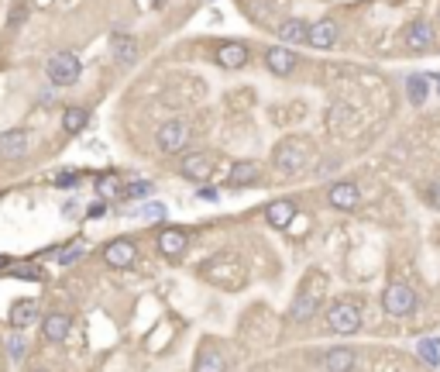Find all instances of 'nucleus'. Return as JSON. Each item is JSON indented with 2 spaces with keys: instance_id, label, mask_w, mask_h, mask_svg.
<instances>
[{
  "instance_id": "nucleus-1",
  "label": "nucleus",
  "mask_w": 440,
  "mask_h": 372,
  "mask_svg": "<svg viewBox=\"0 0 440 372\" xmlns=\"http://www.w3.org/2000/svg\"><path fill=\"white\" fill-rule=\"evenodd\" d=\"M272 166L282 173V176H300L309 166V141L307 138H282L272 152Z\"/></svg>"
},
{
  "instance_id": "nucleus-2",
  "label": "nucleus",
  "mask_w": 440,
  "mask_h": 372,
  "mask_svg": "<svg viewBox=\"0 0 440 372\" xmlns=\"http://www.w3.org/2000/svg\"><path fill=\"white\" fill-rule=\"evenodd\" d=\"M79 73H83V62L76 52H56L45 66V76L52 86H73V83H79Z\"/></svg>"
},
{
  "instance_id": "nucleus-3",
  "label": "nucleus",
  "mask_w": 440,
  "mask_h": 372,
  "mask_svg": "<svg viewBox=\"0 0 440 372\" xmlns=\"http://www.w3.org/2000/svg\"><path fill=\"white\" fill-rule=\"evenodd\" d=\"M413 307H416V293L409 283H389L382 290V311L389 317H406L413 313Z\"/></svg>"
},
{
  "instance_id": "nucleus-4",
  "label": "nucleus",
  "mask_w": 440,
  "mask_h": 372,
  "mask_svg": "<svg viewBox=\"0 0 440 372\" xmlns=\"http://www.w3.org/2000/svg\"><path fill=\"white\" fill-rule=\"evenodd\" d=\"M327 331L334 334H358L362 331V311L354 303H334L327 311Z\"/></svg>"
},
{
  "instance_id": "nucleus-5",
  "label": "nucleus",
  "mask_w": 440,
  "mask_h": 372,
  "mask_svg": "<svg viewBox=\"0 0 440 372\" xmlns=\"http://www.w3.org/2000/svg\"><path fill=\"white\" fill-rule=\"evenodd\" d=\"M155 145H158L162 152H169V156L183 152V149L190 145V124H186V121H165V124L155 131Z\"/></svg>"
},
{
  "instance_id": "nucleus-6",
  "label": "nucleus",
  "mask_w": 440,
  "mask_h": 372,
  "mask_svg": "<svg viewBox=\"0 0 440 372\" xmlns=\"http://www.w3.org/2000/svg\"><path fill=\"white\" fill-rule=\"evenodd\" d=\"M327 200H330L334 211H358L362 190H358V183H351V179H337V183L327 190Z\"/></svg>"
},
{
  "instance_id": "nucleus-7",
  "label": "nucleus",
  "mask_w": 440,
  "mask_h": 372,
  "mask_svg": "<svg viewBox=\"0 0 440 372\" xmlns=\"http://www.w3.org/2000/svg\"><path fill=\"white\" fill-rule=\"evenodd\" d=\"M179 173L186 179H196V183H207L213 176V159L207 152H186L183 162H179Z\"/></svg>"
},
{
  "instance_id": "nucleus-8",
  "label": "nucleus",
  "mask_w": 440,
  "mask_h": 372,
  "mask_svg": "<svg viewBox=\"0 0 440 372\" xmlns=\"http://www.w3.org/2000/svg\"><path fill=\"white\" fill-rule=\"evenodd\" d=\"M337 39H341V24H337V18H320L317 24H309L307 41L313 45V49H334Z\"/></svg>"
},
{
  "instance_id": "nucleus-9",
  "label": "nucleus",
  "mask_w": 440,
  "mask_h": 372,
  "mask_svg": "<svg viewBox=\"0 0 440 372\" xmlns=\"http://www.w3.org/2000/svg\"><path fill=\"white\" fill-rule=\"evenodd\" d=\"M134 258H138V248H134L128 238H114V241L103 248V262H107L111 269H128V266H134Z\"/></svg>"
},
{
  "instance_id": "nucleus-10",
  "label": "nucleus",
  "mask_w": 440,
  "mask_h": 372,
  "mask_svg": "<svg viewBox=\"0 0 440 372\" xmlns=\"http://www.w3.org/2000/svg\"><path fill=\"white\" fill-rule=\"evenodd\" d=\"M434 39H437V28H434L426 18L409 21L406 31H402V41H406L409 49H426V45H434Z\"/></svg>"
},
{
  "instance_id": "nucleus-11",
  "label": "nucleus",
  "mask_w": 440,
  "mask_h": 372,
  "mask_svg": "<svg viewBox=\"0 0 440 372\" xmlns=\"http://www.w3.org/2000/svg\"><path fill=\"white\" fill-rule=\"evenodd\" d=\"M265 66L268 73H275V76H289L296 69V52L289 45H272L265 52Z\"/></svg>"
},
{
  "instance_id": "nucleus-12",
  "label": "nucleus",
  "mask_w": 440,
  "mask_h": 372,
  "mask_svg": "<svg viewBox=\"0 0 440 372\" xmlns=\"http://www.w3.org/2000/svg\"><path fill=\"white\" fill-rule=\"evenodd\" d=\"M320 311V293H296V300L289 303V321L292 324H307Z\"/></svg>"
},
{
  "instance_id": "nucleus-13",
  "label": "nucleus",
  "mask_w": 440,
  "mask_h": 372,
  "mask_svg": "<svg viewBox=\"0 0 440 372\" xmlns=\"http://www.w3.org/2000/svg\"><path fill=\"white\" fill-rule=\"evenodd\" d=\"M39 321V300H14L11 303V311H7V324L11 328H31Z\"/></svg>"
},
{
  "instance_id": "nucleus-14",
  "label": "nucleus",
  "mask_w": 440,
  "mask_h": 372,
  "mask_svg": "<svg viewBox=\"0 0 440 372\" xmlns=\"http://www.w3.org/2000/svg\"><path fill=\"white\" fill-rule=\"evenodd\" d=\"M69 331H73V317L69 313H48L45 321H41V338L45 341H66L69 338Z\"/></svg>"
},
{
  "instance_id": "nucleus-15",
  "label": "nucleus",
  "mask_w": 440,
  "mask_h": 372,
  "mask_svg": "<svg viewBox=\"0 0 440 372\" xmlns=\"http://www.w3.org/2000/svg\"><path fill=\"white\" fill-rule=\"evenodd\" d=\"M0 156L4 159H24L28 156V131L24 128H11L0 135Z\"/></svg>"
},
{
  "instance_id": "nucleus-16",
  "label": "nucleus",
  "mask_w": 440,
  "mask_h": 372,
  "mask_svg": "<svg viewBox=\"0 0 440 372\" xmlns=\"http://www.w3.org/2000/svg\"><path fill=\"white\" fill-rule=\"evenodd\" d=\"M245 62H248V45H241V41L217 45V66H224V69H241Z\"/></svg>"
},
{
  "instance_id": "nucleus-17",
  "label": "nucleus",
  "mask_w": 440,
  "mask_h": 372,
  "mask_svg": "<svg viewBox=\"0 0 440 372\" xmlns=\"http://www.w3.org/2000/svg\"><path fill=\"white\" fill-rule=\"evenodd\" d=\"M186 245H190V238H186V231H179V228H165L158 235V252L165 255V258H179V255L186 252Z\"/></svg>"
},
{
  "instance_id": "nucleus-18",
  "label": "nucleus",
  "mask_w": 440,
  "mask_h": 372,
  "mask_svg": "<svg viewBox=\"0 0 440 372\" xmlns=\"http://www.w3.org/2000/svg\"><path fill=\"white\" fill-rule=\"evenodd\" d=\"M258 179H262V169H258V162H251V159H241V162L230 166V176H227L230 186H255Z\"/></svg>"
},
{
  "instance_id": "nucleus-19",
  "label": "nucleus",
  "mask_w": 440,
  "mask_h": 372,
  "mask_svg": "<svg viewBox=\"0 0 440 372\" xmlns=\"http://www.w3.org/2000/svg\"><path fill=\"white\" fill-rule=\"evenodd\" d=\"M307 35H309V24L303 18H286L279 24V41L282 45H307Z\"/></svg>"
},
{
  "instance_id": "nucleus-20",
  "label": "nucleus",
  "mask_w": 440,
  "mask_h": 372,
  "mask_svg": "<svg viewBox=\"0 0 440 372\" xmlns=\"http://www.w3.org/2000/svg\"><path fill=\"white\" fill-rule=\"evenodd\" d=\"M320 366L330 369V372H344V369H354L358 358H354L351 348H327V352L320 355Z\"/></svg>"
},
{
  "instance_id": "nucleus-21",
  "label": "nucleus",
  "mask_w": 440,
  "mask_h": 372,
  "mask_svg": "<svg viewBox=\"0 0 440 372\" xmlns=\"http://www.w3.org/2000/svg\"><path fill=\"white\" fill-rule=\"evenodd\" d=\"M138 56H141V45H138V39H131V35H117V39H114V62H117V66H134V62H138Z\"/></svg>"
},
{
  "instance_id": "nucleus-22",
  "label": "nucleus",
  "mask_w": 440,
  "mask_h": 372,
  "mask_svg": "<svg viewBox=\"0 0 440 372\" xmlns=\"http://www.w3.org/2000/svg\"><path fill=\"white\" fill-rule=\"evenodd\" d=\"M292 217H296V203L292 200H275V203H268L265 211V221L272 228H289Z\"/></svg>"
},
{
  "instance_id": "nucleus-23",
  "label": "nucleus",
  "mask_w": 440,
  "mask_h": 372,
  "mask_svg": "<svg viewBox=\"0 0 440 372\" xmlns=\"http://www.w3.org/2000/svg\"><path fill=\"white\" fill-rule=\"evenodd\" d=\"M193 369L196 372H224L227 369V358L217 352V348H200V355H196V362H193Z\"/></svg>"
},
{
  "instance_id": "nucleus-24",
  "label": "nucleus",
  "mask_w": 440,
  "mask_h": 372,
  "mask_svg": "<svg viewBox=\"0 0 440 372\" xmlns=\"http://www.w3.org/2000/svg\"><path fill=\"white\" fill-rule=\"evenodd\" d=\"M86 121H90V114H86L83 107H66V111H62V128H66L69 135L83 131V128H86Z\"/></svg>"
},
{
  "instance_id": "nucleus-25",
  "label": "nucleus",
  "mask_w": 440,
  "mask_h": 372,
  "mask_svg": "<svg viewBox=\"0 0 440 372\" xmlns=\"http://www.w3.org/2000/svg\"><path fill=\"white\" fill-rule=\"evenodd\" d=\"M4 348H7V358H11V362H21V358L28 355V341H24V334H21V328H14V334H7V341H4Z\"/></svg>"
},
{
  "instance_id": "nucleus-26",
  "label": "nucleus",
  "mask_w": 440,
  "mask_h": 372,
  "mask_svg": "<svg viewBox=\"0 0 440 372\" xmlns=\"http://www.w3.org/2000/svg\"><path fill=\"white\" fill-rule=\"evenodd\" d=\"M437 348H440V341H437V338H423L420 345H416L420 358L426 362V366H430V369H437V366H440V352H437Z\"/></svg>"
},
{
  "instance_id": "nucleus-27",
  "label": "nucleus",
  "mask_w": 440,
  "mask_h": 372,
  "mask_svg": "<svg viewBox=\"0 0 440 372\" xmlns=\"http://www.w3.org/2000/svg\"><path fill=\"white\" fill-rule=\"evenodd\" d=\"M406 94H409V100H413V104H423V100H426V94H430V86H426V79H423V76H409V79H406Z\"/></svg>"
},
{
  "instance_id": "nucleus-28",
  "label": "nucleus",
  "mask_w": 440,
  "mask_h": 372,
  "mask_svg": "<svg viewBox=\"0 0 440 372\" xmlns=\"http://www.w3.org/2000/svg\"><path fill=\"white\" fill-rule=\"evenodd\" d=\"M423 200H426L430 207H437V211H440V176L430 179V183L423 186Z\"/></svg>"
},
{
  "instance_id": "nucleus-29",
  "label": "nucleus",
  "mask_w": 440,
  "mask_h": 372,
  "mask_svg": "<svg viewBox=\"0 0 440 372\" xmlns=\"http://www.w3.org/2000/svg\"><path fill=\"white\" fill-rule=\"evenodd\" d=\"M165 214H169V211H165V203H148V207L141 211V217H145V221H165Z\"/></svg>"
},
{
  "instance_id": "nucleus-30",
  "label": "nucleus",
  "mask_w": 440,
  "mask_h": 372,
  "mask_svg": "<svg viewBox=\"0 0 440 372\" xmlns=\"http://www.w3.org/2000/svg\"><path fill=\"white\" fill-rule=\"evenodd\" d=\"M76 173H62V176H58V186H76Z\"/></svg>"
},
{
  "instance_id": "nucleus-31",
  "label": "nucleus",
  "mask_w": 440,
  "mask_h": 372,
  "mask_svg": "<svg viewBox=\"0 0 440 372\" xmlns=\"http://www.w3.org/2000/svg\"><path fill=\"white\" fill-rule=\"evenodd\" d=\"M103 214H107V207H103V203H93V207L86 211V217H103Z\"/></svg>"
},
{
  "instance_id": "nucleus-32",
  "label": "nucleus",
  "mask_w": 440,
  "mask_h": 372,
  "mask_svg": "<svg viewBox=\"0 0 440 372\" xmlns=\"http://www.w3.org/2000/svg\"><path fill=\"white\" fill-rule=\"evenodd\" d=\"M145 190H148V186H145V183H134L131 190H128V196H141V193H145Z\"/></svg>"
},
{
  "instance_id": "nucleus-33",
  "label": "nucleus",
  "mask_w": 440,
  "mask_h": 372,
  "mask_svg": "<svg viewBox=\"0 0 440 372\" xmlns=\"http://www.w3.org/2000/svg\"><path fill=\"white\" fill-rule=\"evenodd\" d=\"M76 258H79V252H66L58 262H62V266H69V262H76Z\"/></svg>"
}]
</instances>
